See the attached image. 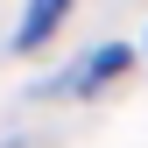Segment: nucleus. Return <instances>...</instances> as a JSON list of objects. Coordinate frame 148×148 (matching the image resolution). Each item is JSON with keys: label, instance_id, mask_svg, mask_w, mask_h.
Returning <instances> with one entry per match:
<instances>
[{"label": "nucleus", "instance_id": "f257e3e1", "mask_svg": "<svg viewBox=\"0 0 148 148\" xmlns=\"http://www.w3.org/2000/svg\"><path fill=\"white\" fill-rule=\"evenodd\" d=\"M127 64H134V49H127V42H106V49H92L78 71H64V78H57V92H99L106 78H120Z\"/></svg>", "mask_w": 148, "mask_h": 148}, {"label": "nucleus", "instance_id": "f03ea898", "mask_svg": "<svg viewBox=\"0 0 148 148\" xmlns=\"http://www.w3.org/2000/svg\"><path fill=\"white\" fill-rule=\"evenodd\" d=\"M64 14H71V0H28V7H21V28H14V49H42L49 35L64 28Z\"/></svg>", "mask_w": 148, "mask_h": 148}]
</instances>
